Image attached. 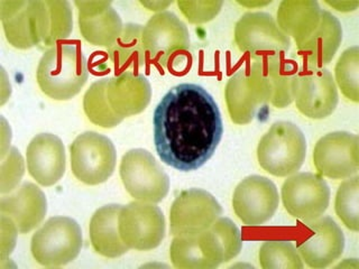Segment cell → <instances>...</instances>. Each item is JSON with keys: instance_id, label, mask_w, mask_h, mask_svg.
<instances>
[{"instance_id": "1", "label": "cell", "mask_w": 359, "mask_h": 269, "mask_svg": "<svg viewBox=\"0 0 359 269\" xmlns=\"http://www.w3.org/2000/svg\"><path fill=\"white\" fill-rule=\"evenodd\" d=\"M157 155L177 171L199 170L216 153L224 134L218 104L199 84L168 90L153 116Z\"/></svg>"}, {"instance_id": "2", "label": "cell", "mask_w": 359, "mask_h": 269, "mask_svg": "<svg viewBox=\"0 0 359 269\" xmlns=\"http://www.w3.org/2000/svg\"><path fill=\"white\" fill-rule=\"evenodd\" d=\"M88 78L87 59L76 45L57 44L50 48L43 54L36 70L39 89L56 101L76 97Z\"/></svg>"}, {"instance_id": "3", "label": "cell", "mask_w": 359, "mask_h": 269, "mask_svg": "<svg viewBox=\"0 0 359 269\" xmlns=\"http://www.w3.org/2000/svg\"><path fill=\"white\" fill-rule=\"evenodd\" d=\"M306 156V136L290 121L273 123L257 146L258 164L273 177H289L297 173Z\"/></svg>"}, {"instance_id": "4", "label": "cell", "mask_w": 359, "mask_h": 269, "mask_svg": "<svg viewBox=\"0 0 359 269\" xmlns=\"http://www.w3.org/2000/svg\"><path fill=\"white\" fill-rule=\"evenodd\" d=\"M224 99L230 119L241 126L252 123L259 108L272 102V87L261 60L241 67L230 76L224 88Z\"/></svg>"}, {"instance_id": "5", "label": "cell", "mask_w": 359, "mask_h": 269, "mask_svg": "<svg viewBox=\"0 0 359 269\" xmlns=\"http://www.w3.org/2000/svg\"><path fill=\"white\" fill-rule=\"evenodd\" d=\"M82 231L76 220L69 216L48 219L32 237L34 259L45 267L65 266L81 251Z\"/></svg>"}, {"instance_id": "6", "label": "cell", "mask_w": 359, "mask_h": 269, "mask_svg": "<svg viewBox=\"0 0 359 269\" xmlns=\"http://www.w3.org/2000/svg\"><path fill=\"white\" fill-rule=\"evenodd\" d=\"M0 18L7 42L18 50L44 48L48 36V8L45 0H3Z\"/></svg>"}, {"instance_id": "7", "label": "cell", "mask_w": 359, "mask_h": 269, "mask_svg": "<svg viewBox=\"0 0 359 269\" xmlns=\"http://www.w3.org/2000/svg\"><path fill=\"white\" fill-rule=\"evenodd\" d=\"M121 182L136 201L160 203L170 191V177L151 153L143 149H130L121 158Z\"/></svg>"}, {"instance_id": "8", "label": "cell", "mask_w": 359, "mask_h": 269, "mask_svg": "<svg viewBox=\"0 0 359 269\" xmlns=\"http://www.w3.org/2000/svg\"><path fill=\"white\" fill-rule=\"evenodd\" d=\"M70 156L73 175L90 186L107 182L117 164L115 145L95 132L79 134L70 145Z\"/></svg>"}, {"instance_id": "9", "label": "cell", "mask_w": 359, "mask_h": 269, "mask_svg": "<svg viewBox=\"0 0 359 269\" xmlns=\"http://www.w3.org/2000/svg\"><path fill=\"white\" fill-rule=\"evenodd\" d=\"M292 95L297 110L314 120L332 115L339 102L334 76L325 67H299L292 84Z\"/></svg>"}, {"instance_id": "10", "label": "cell", "mask_w": 359, "mask_h": 269, "mask_svg": "<svg viewBox=\"0 0 359 269\" xmlns=\"http://www.w3.org/2000/svg\"><path fill=\"white\" fill-rule=\"evenodd\" d=\"M235 43L252 59H267L289 50L291 39L280 31L276 20L267 13H247L235 26Z\"/></svg>"}, {"instance_id": "11", "label": "cell", "mask_w": 359, "mask_h": 269, "mask_svg": "<svg viewBox=\"0 0 359 269\" xmlns=\"http://www.w3.org/2000/svg\"><path fill=\"white\" fill-rule=\"evenodd\" d=\"M121 239L129 249L149 251L165 237V218L154 203L134 201L121 205L118 216Z\"/></svg>"}, {"instance_id": "12", "label": "cell", "mask_w": 359, "mask_h": 269, "mask_svg": "<svg viewBox=\"0 0 359 269\" xmlns=\"http://www.w3.org/2000/svg\"><path fill=\"white\" fill-rule=\"evenodd\" d=\"M330 188L319 174L295 173L285 179L280 198L290 216L314 221L325 214L330 203Z\"/></svg>"}, {"instance_id": "13", "label": "cell", "mask_w": 359, "mask_h": 269, "mask_svg": "<svg viewBox=\"0 0 359 269\" xmlns=\"http://www.w3.org/2000/svg\"><path fill=\"white\" fill-rule=\"evenodd\" d=\"M312 158L314 167L323 177H353L359 168L358 136L348 132H329L318 140Z\"/></svg>"}, {"instance_id": "14", "label": "cell", "mask_w": 359, "mask_h": 269, "mask_svg": "<svg viewBox=\"0 0 359 269\" xmlns=\"http://www.w3.org/2000/svg\"><path fill=\"white\" fill-rule=\"evenodd\" d=\"M231 203L233 212L243 223L258 227L274 216L280 205V195L271 179L250 175L236 186Z\"/></svg>"}, {"instance_id": "15", "label": "cell", "mask_w": 359, "mask_h": 269, "mask_svg": "<svg viewBox=\"0 0 359 269\" xmlns=\"http://www.w3.org/2000/svg\"><path fill=\"white\" fill-rule=\"evenodd\" d=\"M222 214V205L212 194L202 188H189L181 192L172 203L170 229L173 235L202 233Z\"/></svg>"}, {"instance_id": "16", "label": "cell", "mask_w": 359, "mask_h": 269, "mask_svg": "<svg viewBox=\"0 0 359 269\" xmlns=\"http://www.w3.org/2000/svg\"><path fill=\"white\" fill-rule=\"evenodd\" d=\"M146 54L166 67L175 54L190 50L188 27L171 11H162L149 18L142 34Z\"/></svg>"}, {"instance_id": "17", "label": "cell", "mask_w": 359, "mask_h": 269, "mask_svg": "<svg viewBox=\"0 0 359 269\" xmlns=\"http://www.w3.org/2000/svg\"><path fill=\"white\" fill-rule=\"evenodd\" d=\"M310 235L297 244L303 263L314 269L327 268L338 261L345 249V235L330 216L308 222Z\"/></svg>"}, {"instance_id": "18", "label": "cell", "mask_w": 359, "mask_h": 269, "mask_svg": "<svg viewBox=\"0 0 359 269\" xmlns=\"http://www.w3.org/2000/svg\"><path fill=\"white\" fill-rule=\"evenodd\" d=\"M170 258L173 266L179 269H215L226 263L222 247L210 229L174 235Z\"/></svg>"}, {"instance_id": "19", "label": "cell", "mask_w": 359, "mask_h": 269, "mask_svg": "<svg viewBox=\"0 0 359 269\" xmlns=\"http://www.w3.org/2000/svg\"><path fill=\"white\" fill-rule=\"evenodd\" d=\"M26 163L28 173L39 185L53 186L65 173V145L56 134H36L26 149Z\"/></svg>"}, {"instance_id": "20", "label": "cell", "mask_w": 359, "mask_h": 269, "mask_svg": "<svg viewBox=\"0 0 359 269\" xmlns=\"http://www.w3.org/2000/svg\"><path fill=\"white\" fill-rule=\"evenodd\" d=\"M0 212L9 216L22 235L39 227L48 213L44 192L33 183H24L0 200Z\"/></svg>"}, {"instance_id": "21", "label": "cell", "mask_w": 359, "mask_h": 269, "mask_svg": "<svg viewBox=\"0 0 359 269\" xmlns=\"http://www.w3.org/2000/svg\"><path fill=\"white\" fill-rule=\"evenodd\" d=\"M106 95L111 109L125 119L140 115L149 106L151 99V83L143 74L123 71L108 80Z\"/></svg>"}, {"instance_id": "22", "label": "cell", "mask_w": 359, "mask_h": 269, "mask_svg": "<svg viewBox=\"0 0 359 269\" xmlns=\"http://www.w3.org/2000/svg\"><path fill=\"white\" fill-rule=\"evenodd\" d=\"M341 22L336 16L323 11L319 26L306 42L297 46V54L302 57L303 65L323 69L331 63L342 42Z\"/></svg>"}, {"instance_id": "23", "label": "cell", "mask_w": 359, "mask_h": 269, "mask_svg": "<svg viewBox=\"0 0 359 269\" xmlns=\"http://www.w3.org/2000/svg\"><path fill=\"white\" fill-rule=\"evenodd\" d=\"M323 9L316 0H283L276 13V24L297 46L306 42L319 26Z\"/></svg>"}, {"instance_id": "24", "label": "cell", "mask_w": 359, "mask_h": 269, "mask_svg": "<svg viewBox=\"0 0 359 269\" xmlns=\"http://www.w3.org/2000/svg\"><path fill=\"white\" fill-rule=\"evenodd\" d=\"M121 209L119 205H104L95 211L90 220V241L95 251L102 257L118 258L128 252L119 233Z\"/></svg>"}, {"instance_id": "25", "label": "cell", "mask_w": 359, "mask_h": 269, "mask_svg": "<svg viewBox=\"0 0 359 269\" xmlns=\"http://www.w3.org/2000/svg\"><path fill=\"white\" fill-rule=\"evenodd\" d=\"M264 73L272 87L271 104L283 109L293 102L292 84L299 71V65L293 60L286 59L285 53L261 60Z\"/></svg>"}, {"instance_id": "26", "label": "cell", "mask_w": 359, "mask_h": 269, "mask_svg": "<svg viewBox=\"0 0 359 269\" xmlns=\"http://www.w3.org/2000/svg\"><path fill=\"white\" fill-rule=\"evenodd\" d=\"M79 29L84 41L99 48H111L123 33L121 16L110 7L93 17H78Z\"/></svg>"}, {"instance_id": "27", "label": "cell", "mask_w": 359, "mask_h": 269, "mask_svg": "<svg viewBox=\"0 0 359 269\" xmlns=\"http://www.w3.org/2000/svg\"><path fill=\"white\" fill-rule=\"evenodd\" d=\"M143 28V25L134 22L123 25L119 39L107 50L108 57L118 70L140 69L145 64L146 52L142 42Z\"/></svg>"}, {"instance_id": "28", "label": "cell", "mask_w": 359, "mask_h": 269, "mask_svg": "<svg viewBox=\"0 0 359 269\" xmlns=\"http://www.w3.org/2000/svg\"><path fill=\"white\" fill-rule=\"evenodd\" d=\"M108 80L102 78L93 82L83 97V110L90 123L101 128H115L123 123V118L111 109L106 90Z\"/></svg>"}, {"instance_id": "29", "label": "cell", "mask_w": 359, "mask_h": 269, "mask_svg": "<svg viewBox=\"0 0 359 269\" xmlns=\"http://www.w3.org/2000/svg\"><path fill=\"white\" fill-rule=\"evenodd\" d=\"M258 261L264 269H302V258L294 244L285 240L265 241L259 248Z\"/></svg>"}, {"instance_id": "30", "label": "cell", "mask_w": 359, "mask_h": 269, "mask_svg": "<svg viewBox=\"0 0 359 269\" xmlns=\"http://www.w3.org/2000/svg\"><path fill=\"white\" fill-rule=\"evenodd\" d=\"M334 82L348 100L359 102V48L342 52L334 67Z\"/></svg>"}, {"instance_id": "31", "label": "cell", "mask_w": 359, "mask_h": 269, "mask_svg": "<svg viewBox=\"0 0 359 269\" xmlns=\"http://www.w3.org/2000/svg\"><path fill=\"white\" fill-rule=\"evenodd\" d=\"M45 3L48 8V36L44 48H53L72 33V8L67 0H45Z\"/></svg>"}, {"instance_id": "32", "label": "cell", "mask_w": 359, "mask_h": 269, "mask_svg": "<svg viewBox=\"0 0 359 269\" xmlns=\"http://www.w3.org/2000/svg\"><path fill=\"white\" fill-rule=\"evenodd\" d=\"M334 209L348 229L359 231V177L346 179L337 191Z\"/></svg>"}, {"instance_id": "33", "label": "cell", "mask_w": 359, "mask_h": 269, "mask_svg": "<svg viewBox=\"0 0 359 269\" xmlns=\"http://www.w3.org/2000/svg\"><path fill=\"white\" fill-rule=\"evenodd\" d=\"M209 229L216 235L217 240L224 252L226 263L233 261V258L241 254L243 248L241 230L230 219L220 216L211 224Z\"/></svg>"}, {"instance_id": "34", "label": "cell", "mask_w": 359, "mask_h": 269, "mask_svg": "<svg viewBox=\"0 0 359 269\" xmlns=\"http://www.w3.org/2000/svg\"><path fill=\"white\" fill-rule=\"evenodd\" d=\"M25 173V163L20 151L11 147L5 157L1 158L0 168V192L1 194L11 193L16 190Z\"/></svg>"}, {"instance_id": "35", "label": "cell", "mask_w": 359, "mask_h": 269, "mask_svg": "<svg viewBox=\"0 0 359 269\" xmlns=\"http://www.w3.org/2000/svg\"><path fill=\"white\" fill-rule=\"evenodd\" d=\"M180 11L191 24H205L216 18L222 11V0H196V1H177Z\"/></svg>"}, {"instance_id": "36", "label": "cell", "mask_w": 359, "mask_h": 269, "mask_svg": "<svg viewBox=\"0 0 359 269\" xmlns=\"http://www.w3.org/2000/svg\"><path fill=\"white\" fill-rule=\"evenodd\" d=\"M0 223H1V244H0V259L5 261L6 257L11 255L15 246H16V238L18 229L16 224L11 220L9 216L1 214L0 218Z\"/></svg>"}, {"instance_id": "37", "label": "cell", "mask_w": 359, "mask_h": 269, "mask_svg": "<svg viewBox=\"0 0 359 269\" xmlns=\"http://www.w3.org/2000/svg\"><path fill=\"white\" fill-rule=\"evenodd\" d=\"M78 17H93L104 13L111 7L110 1H74Z\"/></svg>"}, {"instance_id": "38", "label": "cell", "mask_w": 359, "mask_h": 269, "mask_svg": "<svg viewBox=\"0 0 359 269\" xmlns=\"http://www.w3.org/2000/svg\"><path fill=\"white\" fill-rule=\"evenodd\" d=\"M325 4L340 13H351L359 6V1H325Z\"/></svg>"}, {"instance_id": "39", "label": "cell", "mask_w": 359, "mask_h": 269, "mask_svg": "<svg viewBox=\"0 0 359 269\" xmlns=\"http://www.w3.org/2000/svg\"><path fill=\"white\" fill-rule=\"evenodd\" d=\"M172 4L173 1H140V5L144 6L149 11H157V14L165 11L168 6H171Z\"/></svg>"}, {"instance_id": "40", "label": "cell", "mask_w": 359, "mask_h": 269, "mask_svg": "<svg viewBox=\"0 0 359 269\" xmlns=\"http://www.w3.org/2000/svg\"><path fill=\"white\" fill-rule=\"evenodd\" d=\"M272 3L271 0L269 1H238L239 5L245 6L248 8H256V7H264V6L269 5Z\"/></svg>"}]
</instances>
